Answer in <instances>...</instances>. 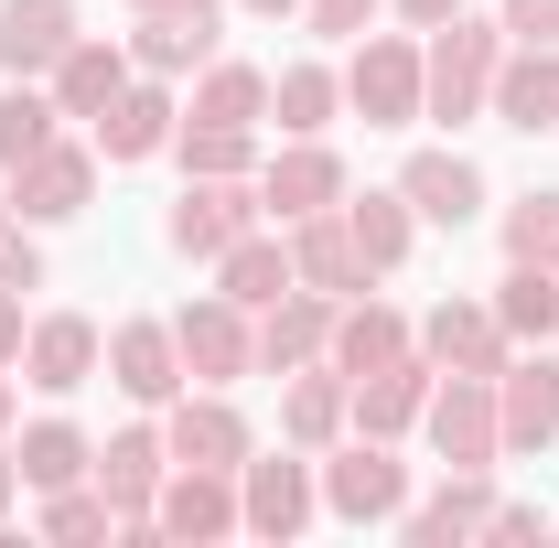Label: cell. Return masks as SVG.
I'll return each mask as SVG.
<instances>
[{
	"label": "cell",
	"mask_w": 559,
	"mask_h": 548,
	"mask_svg": "<svg viewBox=\"0 0 559 548\" xmlns=\"http://www.w3.org/2000/svg\"><path fill=\"white\" fill-rule=\"evenodd\" d=\"M495 55H506V33L452 11V22H441V44L419 55V108H430V119H474V108L495 97Z\"/></svg>",
	"instance_id": "cell-1"
},
{
	"label": "cell",
	"mask_w": 559,
	"mask_h": 548,
	"mask_svg": "<svg viewBox=\"0 0 559 548\" xmlns=\"http://www.w3.org/2000/svg\"><path fill=\"white\" fill-rule=\"evenodd\" d=\"M419 419H430V452H441L452 474H485L495 452H506V430H495V377H452Z\"/></svg>",
	"instance_id": "cell-2"
},
{
	"label": "cell",
	"mask_w": 559,
	"mask_h": 548,
	"mask_svg": "<svg viewBox=\"0 0 559 548\" xmlns=\"http://www.w3.org/2000/svg\"><path fill=\"white\" fill-rule=\"evenodd\" d=\"M290 270H301V290H323V301H355V290H366V248H355L345 205L290 215Z\"/></svg>",
	"instance_id": "cell-3"
},
{
	"label": "cell",
	"mask_w": 559,
	"mask_h": 548,
	"mask_svg": "<svg viewBox=\"0 0 559 548\" xmlns=\"http://www.w3.org/2000/svg\"><path fill=\"white\" fill-rule=\"evenodd\" d=\"M173 344H183V377H205V388H226V377H248L259 366V334H248V312L215 290V301H194L183 323H173Z\"/></svg>",
	"instance_id": "cell-4"
},
{
	"label": "cell",
	"mask_w": 559,
	"mask_h": 548,
	"mask_svg": "<svg viewBox=\"0 0 559 548\" xmlns=\"http://www.w3.org/2000/svg\"><path fill=\"white\" fill-rule=\"evenodd\" d=\"M495 430H506V452H549L559 441V366L549 355L495 366Z\"/></svg>",
	"instance_id": "cell-5"
},
{
	"label": "cell",
	"mask_w": 559,
	"mask_h": 548,
	"mask_svg": "<svg viewBox=\"0 0 559 548\" xmlns=\"http://www.w3.org/2000/svg\"><path fill=\"white\" fill-rule=\"evenodd\" d=\"M248 194H237V172H194V183H183V205H173V248H183V259H226V248H237V237H248Z\"/></svg>",
	"instance_id": "cell-6"
},
{
	"label": "cell",
	"mask_w": 559,
	"mask_h": 548,
	"mask_svg": "<svg viewBox=\"0 0 559 548\" xmlns=\"http://www.w3.org/2000/svg\"><path fill=\"white\" fill-rule=\"evenodd\" d=\"M162 452L194 463V474H248V419L226 409V398H183L173 430H162Z\"/></svg>",
	"instance_id": "cell-7"
},
{
	"label": "cell",
	"mask_w": 559,
	"mask_h": 548,
	"mask_svg": "<svg viewBox=\"0 0 559 548\" xmlns=\"http://www.w3.org/2000/svg\"><path fill=\"white\" fill-rule=\"evenodd\" d=\"M345 97L366 108V130L419 119V55H409V44H366V55L345 65Z\"/></svg>",
	"instance_id": "cell-8"
},
{
	"label": "cell",
	"mask_w": 559,
	"mask_h": 548,
	"mask_svg": "<svg viewBox=\"0 0 559 548\" xmlns=\"http://www.w3.org/2000/svg\"><path fill=\"white\" fill-rule=\"evenodd\" d=\"M419 355L452 366V377H495V366H506V323L474 312V301H441V312L419 323Z\"/></svg>",
	"instance_id": "cell-9"
},
{
	"label": "cell",
	"mask_w": 559,
	"mask_h": 548,
	"mask_svg": "<svg viewBox=\"0 0 559 548\" xmlns=\"http://www.w3.org/2000/svg\"><path fill=\"white\" fill-rule=\"evenodd\" d=\"M22 377H33L44 398L86 388V377H97V323H86V312H55V323H33V334H22Z\"/></svg>",
	"instance_id": "cell-10"
},
{
	"label": "cell",
	"mask_w": 559,
	"mask_h": 548,
	"mask_svg": "<svg viewBox=\"0 0 559 548\" xmlns=\"http://www.w3.org/2000/svg\"><path fill=\"white\" fill-rule=\"evenodd\" d=\"M66 44H75V0H0V65L11 75L66 65Z\"/></svg>",
	"instance_id": "cell-11"
},
{
	"label": "cell",
	"mask_w": 559,
	"mask_h": 548,
	"mask_svg": "<svg viewBox=\"0 0 559 548\" xmlns=\"http://www.w3.org/2000/svg\"><path fill=\"white\" fill-rule=\"evenodd\" d=\"M151 527H162V538H226V527H237V484L183 463V474L151 495Z\"/></svg>",
	"instance_id": "cell-12"
},
{
	"label": "cell",
	"mask_w": 559,
	"mask_h": 548,
	"mask_svg": "<svg viewBox=\"0 0 559 548\" xmlns=\"http://www.w3.org/2000/svg\"><path fill=\"white\" fill-rule=\"evenodd\" d=\"M506 130H559V65L549 44H527V55H495V97H485Z\"/></svg>",
	"instance_id": "cell-13"
},
{
	"label": "cell",
	"mask_w": 559,
	"mask_h": 548,
	"mask_svg": "<svg viewBox=\"0 0 559 548\" xmlns=\"http://www.w3.org/2000/svg\"><path fill=\"white\" fill-rule=\"evenodd\" d=\"M323 505H334V516H355V527H377V516H399V505H409V474L366 441V452H345V463L323 474Z\"/></svg>",
	"instance_id": "cell-14"
},
{
	"label": "cell",
	"mask_w": 559,
	"mask_h": 548,
	"mask_svg": "<svg viewBox=\"0 0 559 548\" xmlns=\"http://www.w3.org/2000/svg\"><path fill=\"white\" fill-rule=\"evenodd\" d=\"M151 75H183V65H205L215 55V0H162L151 22H140V44H130Z\"/></svg>",
	"instance_id": "cell-15"
},
{
	"label": "cell",
	"mask_w": 559,
	"mask_h": 548,
	"mask_svg": "<svg viewBox=\"0 0 559 548\" xmlns=\"http://www.w3.org/2000/svg\"><path fill=\"white\" fill-rule=\"evenodd\" d=\"M323 344H334V301L290 279V290L270 301V323H259V366H312Z\"/></svg>",
	"instance_id": "cell-16"
},
{
	"label": "cell",
	"mask_w": 559,
	"mask_h": 548,
	"mask_svg": "<svg viewBox=\"0 0 559 548\" xmlns=\"http://www.w3.org/2000/svg\"><path fill=\"white\" fill-rule=\"evenodd\" d=\"M399 194H409V215H430V226H463V215L485 205V172L452 162V151H419L409 172H399Z\"/></svg>",
	"instance_id": "cell-17"
},
{
	"label": "cell",
	"mask_w": 559,
	"mask_h": 548,
	"mask_svg": "<svg viewBox=\"0 0 559 548\" xmlns=\"http://www.w3.org/2000/svg\"><path fill=\"white\" fill-rule=\"evenodd\" d=\"M86 194H97V162L86 151H66V140H44L33 162H22V215H86Z\"/></svg>",
	"instance_id": "cell-18"
},
{
	"label": "cell",
	"mask_w": 559,
	"mask_h": 548,
	"mask_svg": "<svg viewBox=\"0 0 559 548\" xmlns=\"http://www.w3.org/2000/svg\"><path fill=\"white\" fill-rule=\"evenodd\" d=\"M108 366H119L130 398H173V388H183V344H173V323H119V334H108Z\"/></svg>",
	"instance_id": "cell-19"
},
{
	"label": "cell",
	"mask_w": 559,
	"mask_h": 548,
	"mask_svg": "<svg viewBox=\"0 0 559 548\" xmlns=\"http://www.w3.org/2000/svg\"><path fill=\"white\" fill-rule=\"evenodd\" d=\"M301 516H312V474H301V463H248V484H237V527L290 538Z\"/></svg>",
	"instance_id": "cell-20"
},
{
	"label": "cell",
	"mask_w": 559,
	"mask_h": 548,
	"mask_svg": "<svg viewBox=\"0 0 559 548\" xmlns=\"http://www.w3.org/2000/svg\"><path fill=\"white\" fill-rule=\"evenodd\" d=\"M119 86H130V55L75 33V44H66V65H55V108H66V119H108V97H119Z\"/></svg>",
	"instance_id": "cell-21"
},
{
	"label": "cell",
	"mask_w": 559,
	"mask_h": 548,
	"mask_svg": "<svg viewBox=\"0 0 559 548\" xmlns=\"http://www.w3.org/2000/svg\"><path fill=\"white\" fill-rule=\"evenodd\" d=\"M97 495H108L130 527H151V495H162V441H151V430H119V441L97 452Z\"/></svg>",
	"instance_id": "cell-22"
},
{
	"label": "cell",
	"mask_w": 559,
	"mask_h": 548,
	"mask_svg": "<svg viewBox=\"0 0 559 548\" xmlns=\"http://www.w3.org/2000/svg\"><path fill=\"white\" fill-rule=\"evenodd\" d=\"M280 215H323V205H345V162L323 151V140H301V151H280L270 162V183H259Z\"/></svg>",
	"instance_id": "cell-23"
},
{
	"label": "cell",
	"mask_w": 559,
	"mask_h": 548,
	"mask_svg": "<svg viewBox=\"0 0 559 548\" xmlns=\"http://www.w3.org/2000/svg\"><path fill=\"white\" fill-rule=\"evenodd\" d=\"M430 409V366L399 355V366H377V377H355V419H366V441H388V430H409Z\"/></svg>",
	"instance_id": "cell-24"
},
{
	"label": "cell",
	"mask_w": 559,
	"mask_h": 548,
	"mask_svg": "<svg viewBox=\"0 0 559 548\" xmlns=\"http://www.w3.org/2000/svg\"><path fill=\"white\" fill-rule=\"evenodd\" d=\"M97 140H108V162H151V151L173 140V97H162V86H119L108 119H97Z\"/></svg>",
	"instance_id": "cell-25"
},
{
	"label": "cell",
	"mask_w": 559,
	"mask_h": 548,
	"mask_svg": "<svg viewBox=\"0 0 559 548\" xmlns=\"http://www.w3.org/2000/svg\"><path fill=\"white\" fill-rule=\"evenodd\" d=\"M495 323H506V344H549V334H559V270L516 259L506 290H495Z\"/></svg>",
	"instance_id": "cell-26"
},
{
	"label": "cell",
	"mask_w": 559,
	"mask_h": 548,
	"mask_svg": "<svg viewBox=\"0 0 559 548\" xmlns=\"http://www.w3.org/2000/svg\"><path fill=\"white\" fill-rule=\"evenodd\" d=\"M399 355H409V323H399V312H377V301L334 312V366H345V377H377V366H399Z\"/></svg>",
	"instance_id": "cell-27"
},
{
	"label": "cell",
	"mask_w": 559,
	"mask_h": 548,
	"mask_svg": "<svg viewBox=\"0 0 559 548\" xmlns=\"http://www.w3.org/2000/svg\"><path fill=\"white\" fill-rule=\"evenodd\" d=\"M474 527H495V505H485V474H452L430 505L409 516V538L419 548H441V538H474Z\"/></svg>",
	"instance_id": "cell-28"
},
{
	"label": "cell",
	"mask_w": 559,
	"mask_h": 548,
	"mask_svg": "<svg viewBox=\"0 0 559 548\" xmlns=\"http://www.w3.org/2000/svg\"><path fill=\"white\" fill-rule=\"evenodd\" d=\"M290 279L301 270H290V248H270V237H237V248H226V301H237V312H248V301L270 312Z\"/></svg>",
	"instance_id": "cell-29"
},
{
	"label": "cell",
	"mask_w": 559,
	"mask_h": 548,
	"mask_svg": "<svg viewBox=\"0 0 559 548\" xmlns=\"http://www.w3.org/2000/svg\"><path fill=\"white\" fill-rule=\"evenodd\" d=\"M355 248H366V270H399L409 259V194H366V205H345Z\"/></svg>",
	"instance_id": "cell-30"
},
{
	"label": "cell",
	"mask_w": 559,
	"mask_h": 548,
	"mask_svg": "<svg viewBox=\"0 0 559 548\" xmlns=\"http://www.w3.org/2000/svg\"><path fill=\"white\" fill-rule=\"evenodd\" d=\"M345 377H301V388H290V398H280V419H290V441H301V452H312V441H334V430H345Z\"/></svg>",
	"instance_id": "cell-31"
},
{
	"label": "cell",
	"mask_w": 559,
	"mask_h": 548,
	"mask_svg": "<svg viewBox=\"0 0 559 548\" xmlns=\"http://www.w3.org/2000/svg\"><path fill=\"white\" fill-rule=\"evenodd\" d=\"M11 463H22V484H44V495H55V484L86 474V441H75L66 419H44V430H22V452H11Z\"/></svg>",
	"instance_id": "cell-32"
},
{
	"label": "cell",
	"mask_w": 559,
	"mask_h": 548,
	"mask_svg": "<svg viewBox=\"0 0 559 548\" xmlns=\"http://www.w3.org/2000/svg\"><path fill=\"white\" fill-rule=\"evenodd\" d=\"M55 119H66V108H55V97H33V86H22V97H0V172H22V162L55 140Z\"/></svg>",
	"instance_id": "cell-33"
},
{
	"label": "cell",
	"mask_w": 559,
	"mask_h": 548,
	"mask_svg": "<svg viewBox=\"0 0 559 548\" xmlns=\"http://www.w3.org/2000/svg\"><path fill=\"white\" fill-rule=\"evenodd\" d=\"M259 108H270V75H259V65H215L205 97H194V119H226V130H248Z\"/></svg>",
	"instance_id": "cell-34"
},
{
	"label": "cell",
	"mask_w": 559,
	"mask_h": 548,
	"mask_svg": "<svg viewBox=\"0 0 559 548\" xmlns=\"http://www.w3.org/2000/svg\"><path fill=\"white\" fill-rule=\"evenodd\" d=\"M506 259L559 270V194H516V205H506Z\"/></svg>",
	"instance_id": "cell-35"
},
{
	"label": "cell",
	"mask_w": 559,
	"mask_h": 548,
	"mask_svg": "<svg viewBox=\"0 0 559 548\" xmlns=\"http://www.w3.org/2000/svg\"><path fill=\"white\" fill-rule=\"evenodd\" d=\"M334 97H345V86H334V75L323 65H290L270 86V108H280V130H323V119H334Z\"/></svg>",
	"instance_id": "cell-36"
},
{
	"label": "cell",
	"mask_w": 559,
	"mask_h": 548,
	"mask_svg": "<svg viewBox=\"0 0 559 548\" xmlns=\"http://www.w3.org/2000/svg\"><path fill=\"white\" fill-rule=\"evenodd\" d=\"M183 162H194V172H248V130H226V119H194V130H183Z\"/></svg>",
	"instance_id": "cell-37"
},
{
	"label": "cell",
	"mask_w": 559,
	"mask_h": 548,
	"mask_svg": "<svg viewBox=\"0 0 559 548\" xmlns=\"http://www.w3.org/2000/svg\"><path fill=\"white\" fill-rule=\"evenodd\" d=\"M108 516H119L108 495H66V484H55V516H44V527H55V538H108Z\"/></svg>",
	"instance_id": "cell-38"
},
{
	"label": "cell",
	"mask_w": 559,
	"mask_h": 548,
	"mask_svg": "<svg viewBox=\"0 0 559 548\" xmlns=\"http://www.w3.org/2000/svg\"><path fill=\"white\" fill-rule=\"evenodd\" d=\"M0 279H11V290H33V279H44V248H33L11 215H0Z\"/></svg>",
	"instance_id": "cell-39"
},
{
	"label": "cell",
	"mask_w": 559,
	"mask_h": 548,
	"mask_svg": "<svg viewBox=\"0 0 559 548\" xmlns=\"http://www.w3.org/2000/svg\"><path fill=\"white\" fill-rule=\"evenodd\" d=\"M506 33L516 44H559V0H506Z\"/></svg>",
	"instance_id": "cell-40"
},
{
	"label": "cell",
	"mask_w": 559,
	"mask_h": 548,
	"mask_svg": "<svg viewBox=\"0 0 559 548\" xmlns=\"http://www.w3.org/2000/svg\"><path fill=\"white\" fill-rule=\"evenodd\" d=\"M301 11H312V33H366L377 0H301Z\"/></svg>",
	"instance_id": "cell-41"
},
{
	"label": "cell",
	"mask_w": 559,
	"mask_h": 548,
	"mask_svg": "<svg viewBox=\"0 0 559 548\" xmlns=\"http://www.w3.org/2000/svg\"><path fill=\"white\" fill-rule=\"evenodd\" d=\"M0 355H22V290L0 279Z\"/></svg>",
	"instance_id": "cell-42"
},
{
	"label": "cell",
	"mask_w": 559,
	"mask_h": 548,
	"mask_svg": "<svg viewBox=\"0 0 559 548\" xmlns=\"http://www.w3.org/2000/svg\"><path fill=\"white\" fill-rule=\"evenodd\" d=\"M399 11H409L419 33H441V22H452V11H463V0H399Z\"/></svg>",
	"instance_id": "cell-43"
},
{
	"label": "cell",
	"mask_w": 559,
	"mask_h": 548,
	"mask_svg": "<svg viewBox=\"0 0 559 548\" xmlns=\"http://www.w3.org/2000/svg\"><path fill=\"white\" fill-rule=\"evenodd\" d=\"M11 484H22V463H0V505H11Z\"/></svg>",
	"instance_id": "cell-44"
},
{
	"label": "cell",
	"mask_w": 559,
	"mask_h": 548,
	"mask_svg": "<svg viewBox=\"0 0 559 548\" xmlns=\"http://www.w3.org/2000/svg\"><path fill=\"white\" fill-rule=\"evenodd\" d=\"M248 11H301V0H248Z\"/></svg>",
	"instance_id": "cell-45"
},
{
	"label": "cell",
	"mask_w": 559,
	"mask_h": 548,
	"mask_svg": "<svg viewBox=\"0 0 559 548\" xmlns=\"http://www.w3.org/2000/svg\"><path fill=\"white\" fill-rule=\"evenodd\" d=\"M0 419H11V388H0Z\"/></svg>",
	"instance_id": "cell-46"
},
{
	"label": "cell",
	"mask_w": 559,
	"mask_h": 548,
	"mask_svg": "<svg viewBox=\"0 0 559 548\" xmlns=\"http://www.w3.org/2000/svg\"><path fill=\"white\" fill-rule=\"evenodd\" d=\"M140 11H162V0H140Z\"/></svg>",
	"instance_id": "cell-47"
}]
</instances>
